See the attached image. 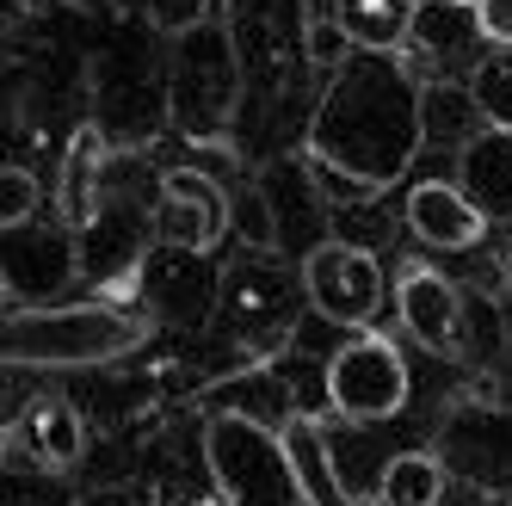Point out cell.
Listing matches in <instances>:
<instances>
[{"mask_svg":"<svg viewBox=\"0 0 512 506\" xmlns=\"http://www.w3.org/2000/svg\"><path fill=\"white\" fill-rule=\"evenodd\" d=\"M420 93L426 81H414V68L389 44H358L334 68L309 118V161L334 204L377 198L414 167V155L426 149Z\"/></svg>","mask_w":512,"mask_h":506,"instance_id":"1","label":"cell"},{"mask_svg":"<svg viewBox=\"0 0 512 506\" xmlns=\"http://www.w3.org/2000/svg\"><path fill=\"white\" fill-rule=\"evenodd\" d=\"M155 334L149 315L112 303H44L7 315V365L19 371H99L142 352Z\"/></svg>","mask_w":512,"mask_h":506,"instance_id":"2","label":"cell"},{"mask_svg":"<svg viewBox=\"0 0 512 506\" xmlns=\"http://www.w3.org/2000/svg\"><path fill=\"white\" fill-rule=\"evenodd\" d=\"M204 463L229 506H309V488L297 476V457H290L284 432H272L260 414L204 420Z\"/></svg>","mask_w":512,"mask_h":506,"instance_id":"3","label":"cell"},{"mask_svg":"<svg viewBox=\"0 0 512 506\" xmlns=\"http://www.w3.org/2000/svg\"><path fill=\"white\" fill-rule=\"evenodd\" d=\"M241 68L247 56L229 38V25H186L167 44V118L186 136H216L241 99Z\"/></svg>","mask_w":512,"mask_h":506,"instance_id":"4","label":"cell"},{"mask_svg":"<svg viewBox=\"0 0 512 506\" xmlns=\"http://www.w3.org/2000/svg\"><path fill=\"white\" fill-rule=\"evenodd\" d=\"M327 402L346 426H377L408 408V365L383 334H358L327 358Z\"/></svg>","mask_w":512,"mask_h":506,"instance_id":"5","label":"cell"},{"mask_svg":"<svg viewBox=\"0 0 512 506\" xmlns=\"http://www.w3.org/2000/svg\"><path fill=\"white\" fill-rule=\"evenodd\" d=\"M303 291H309V309L321 321H334V328H364V321L383 309L389 284H383L377 253L327 235L321 247L303 253Z\"/></svg>","mask_w":512,"mask_h":506,"instance_id":"6","label":"cell"},{"mask_svg":"<svg viewBox=\"0 0 512 506\" xmlns=\"http://www.w3.org/2000/svg\"><path fill=\"white\" fill-rule=\"evenodd\" d=\"M155 241L186 247V253H216L235 229V198L198 167H167L161 173V204H155Z\"/></svg>","mask_w":512,"mask_h":506,"instance_id":"7","label":"cell"},{"mask_svg":"<svg viewBox=\"0 0 512 506\" xmlns=\"http://www.w3.org/2000/svg\"><path fill=\"white\" fill-rule=\"evenodd\" d=\"M297 303H309L303 266L290 272L278 253H266V247H247L241 260L223 272V309L241 321V334L278 340V334L290 328V315H297Z\"/></svg>","mask_w":512,"mask_h":506,"instance_id":"8","label":"cell"},{"mask_svg":"<svg viewBox=\"0 0 512 506\" xmlns=\"http://www.w3.org/2000/svg\"><path fill=\"white\" fill-rule=\"evenodd\" d=\"M210 253H186V247H149L136 266V284H142V309H149V321H167V328H179V321H198L216 309V278H210Z\"/></svg>","mask_w":512,"mask_h":506,"instance_id":"9","label":"cell"},{"mask_svg":"<svg viewBox=\"0 0 512 506\" xmlns=\"http://www.w3.org/2000/svg\"><path fill=\"white\" fill-rule=\"evenodd\" d=\"M260 192H266V204H272L278 253H297L303 241H309V247L327 241V210H334V198L321 192L315 161H303V155L266 161V167H260Z\"/></svg>","mask_w":512,"mask_h":506,"instance_id":"10","label":"cell"},{"mask_svg":"<svg viewBox=\"0 0 512 506\" xmlns=\"http://www.w3.org/2000/svg\"><path fill=\"white\" fill-rule=\"evenodd\" d=\"M438 457L451 463V476L482 482L488 494L494 488L512 494V414L469 408V414L445 420V426H438Z\"/></svg>","mask_w":512,"mask_h":506,"instance_id":"11","label":"cell"},{"mask_svg":"<svg viewBox=\"0 0 512 506\" xmlns=\"http://www.w3.org/2000/svg\"><path fill=\"white\" fill-rule=\"evenodd\" d=\"M395 309H401V328H408L426 352H457L463 346V297L445 272L432 266H408L395 284Z\"/></svg>","mask_w":512,"mask_h":506,"instance_id":"12","label":"cell"},{"mask_svg":"<svg viewBox=\"0 0 512 506\" xmlns=\"http://www.w3.org/2000/svg\"><path fill=\"white\" fill-rule=\"evenodd\" d=\"M408 229L438 253H469L488 235V216L469 204V192L457 179H420L408 192Z\"/></svg>","mask_w":512,"mask_h":506,"instance_id":"13","label":"cell"},{"mask_svg":"<svg viewBox=\"0 0 512 506\" xmlns=\"http://www.w3.org/2000/svg\"><path fill=\"white\" fill-rule=\"evenodd\" d=\"M457 186L488 223H512V130H475L457 149Z\"/></svg>","mask_w":512,"mask_h":506,"instance_id":"14","label":"cell"},{"mask_svg":"<svg viewBox=\"0 0 512 506\" xmlns=\"http://www.w3.org/2000/svg\"><path fill=\"white\" fill-rule=\"evenodd\" d=\"M81 445H87V432H81V414L68 408V402H31L25 414H19V426H13V451L19 457H31L38 469H68L81 457Z\"/></svg>","mask_w":512,"mask_h":506,"instance_id":"15","label":"cell"},{"mask_svg":"<svg viewBox=\"0 0 512 506\" xmlns=\"http://www.w3.org/2000/svg\"><path fill=\"white\" fill-rule=\"evenodd\" d=\"M149 235L155 229H130V210H99L93 216V229L81 235L75 247V266L87 278H112V272H136L142 266V253H149Z\"/></svg>","mask_w":512,"mask_h":506,"instance_id":"16","label":"cell"},{"mask_svg":"<svg viewBox=\"0 0 512 506\" xmlns=\"http://www.w3.org/2000/svg\"><path fill=\"white\" fill-rule=\"evenodd\" d=\"M284 445H290V457H297V476L309 488V506H364L346 488V476H334V451H327V426L321 420H309V414L284 420Z\"/></svg>","mask_w":512,"mask_h":506,"instance_id":"17","label":"cell"},{"mask_svg":"<svg viewBox=\"0 0 512 506\" xmlns=\"http://www.w3.org/2000/svg\"><path fill=\"white\" fill-rule=\"evenodd\" d=\"M451 488V463L432 451H401L377 469V506H438Z\"/></svg>","mask_w":512,"mask_h":506,"instance_id":"18","label":"cell"},{"mask_svg":"<svg viewBox=\"0 0 512 506\" xmlns=\"http://www.w3.org/2000/svg\"><path fill=\"white\" fill-rule=\"evenodd\" d=\"M420 118H426V142H451V149H463L475 130H488V118H482V105H475L469 81L463 87L457 81H426Z\"/></svg>","mask_w":512,"mask_h":506,"instance_id":"19","label":"cell"},{"mask_svg":"<svg viewBox=\"0 0 512 506\" xmlns=\"http://www.w3.org/2000/svg\"><path fill=\"white\" fill-rule=\"evenodd\" d=\"M408 31H414V44L426 56H457L469 38H482L475 7H451V0H414V7H408Z\"/></svg>","mask_w":512,"mask_h":506,"instance_id":"20","label":"cell"},{"mask_svg":"<svg viewBox=\"0 0 512 506\" xmlns=\"http://www.w3.org/2000/svg\"><path fill=\"white\" fill-rule=\"evenodd\" d=\"M469 93L494 130H512V44H488L469 62Z\"/></svg>","mask_w":512,"mask_h":506,"instance_id":"21","label":"cell"},{"mask_svg":"<svg viewBox=\"0 0 512 506\" xmlns=\"http://www.w3.org/2000/svg\"><path fill=\"white\" fill-rule=\"evenodd\" d=\"M346 25L358 44H395V31H408V13L389 0H346Z\"/></svg>","mask_w":512,"mask_h":506,"instance_id":"22","label":"cell"},{"mask_svg":"<svg viewBox=\"0 0 512 506\" xmlns=\"http://www.w3.org/2000/svg\"><path fill=\"white\" fill-rule=\"evenodd\" d=\"M31 216H38V173L13 161L0 173V229H25Z\"/></svg>","mask_w":512,"mask_h":506,"instance_id":"23","label":"cell"},{"mask_svg":"<svg viewBox=\"0 0 512 506\" xmlns=\"http://www.w3.org/2000/svg\"><path fill=\"white\" fill-rule=\"evenodd\" d=\"M352 50H358V38H352L346 19H315V25H309V56H303V62H315V68H327V75H334Z\"/></svg>","mask_w":512,"mask_h":506,"instance_id":"24","label":"cell"},{"mask_svg":"<svg viewBox=\"0 0 512 506\" xmlns=\"http://www.w3.org/2000/svg\"><path fill=\"white\" fill-rule=\"evenodd\" d=\"M475 25L488 44H512V0H475Z\"/></svg>","mask_w":512,"mask_h":506,"instance_id":"25","label":"cell"},{"mask_svg":"<svg viewBox=\"0 0 512 506\" xmlns=\"http://www.w3.org/2000/svg\"><path fill=\"white\" fill-rule=\"evenodd\" d=\"M438 506H494L482 482H469V476H451V488L438 494Z\"/></svg>","mask_w":512,"mask_h":506,"instance_id":"26","label":"cell"},{"mask_svg":"<svg viewBox=\"0 0 512 506\" xmlns=\"http://www.w3.org/2000/svg\"><path fill=\"white\" fill-rule=\"evenodd\" d=\"M451 7H475V0H451Z\"/></svg>","mask_w":512,"mask_h":506,"instance_id":"27","label":"cell"}]
</instances>
